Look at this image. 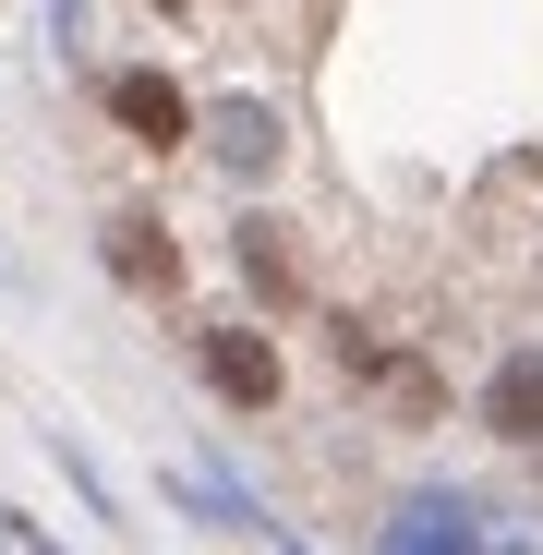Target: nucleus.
I'll use <instances>...</instances> for the list:
<instances>
[{"label": "nucleus", "mask_w": 543, "mask_h": 555, "mask_svg": "<svg viewBox=\"0 0 543 555\" xmlns=\"http://www.w3.org/2000/svg\"><path fill=\"white\" fill-rule=\"evenodd\" d=\"M194 375L218 387V411H279L290 399V362L266 326H194Z\"/></svg>", "instance_id": "obj_2"}, {"label": "nucleus", "mask_w": 543, "mask_h": 555, "mask_svg": "<svg viewBox=\"0 0 543 555\" xmlns=\"http://www.w3.org/2000/svg\"><path fill=\"white\" fill-rule=\"evenodd\" d=\"M49 459H61V483H73L85 507H98V519H121V495H109V472H98V459H85L73 435H49Z\"/></svg>", "instance_id": "obj_8"}, {"label": "nucleus", "mask_w": 543, "mask_h": 555, "mask_svg": "<svg viewBox=\"0 0 543 555\" xmlns=\"http://www.w3.org/2000/svg\"><path fill=\"white\" fill-rule=\"evenodd\" d=\"M483 435L495 447H543V350H507L483 375Z\"/></svg>", "instance_id": "obj_7"}, {"label": "nucleus", "mask_w": 543, "mask_h": 555, "mask_svg": "<svg viewBox=\"0 0 543 555\" xmlns=\"http://www.w3.org/2000/svg\"><path fill=\"white\" fill-rule=\"evenodd\" d=\"M194 145L242 181V194H266V181L290 169V121L266 109V98H206V133H194Z\"/></svg>", "instance_id": "obj_4"}, {"label": "nucleus", "mask_w": 543, "mask_h": 555, "mask_svg": "<svg viewBox=\"0 0 543 555\" xmlns=\"http://www.w3.org/2000/svg\"><path fill=\"white\" fill-rule=\"evenodd\" d=\"M98 254H109L121 291H145V302H169V291H181V242H169V218H157V206H109Z\"/></svg>", "instance_id": "obj_5"}, {"label": "nucleus", "mask_w": 543, "mask_h": 555, "mask_svg": "<svg viewBox=\"0 0 543 555\" xmlns=\"http://www.w3.org/2000/svg\"><path fill=\"white\" fill-rule=\"evenodd\" d=\"M230 266H242V291H254L266 314L314 302V278H302V254H290V230H279V218H242V230H230Z\"/></svg>", "instance_id": "obj_6"}, {"label": "nucleus", "mask_w": 543, "mask_h": 555, "mask_svg": "<svg viewBox=\"0 0 543 555\" xmlns=\"http://www.w3.org/2000/svg\"><path fill=\"white\" fill-rule=\"evenodd\" d=\"M145 13H169V25H181V13H194V0H145Z\"/></svg>", "instance_id": "obj_10"}, {"label": "nucleus", "mask_w": 543, "mask_h": 555, "mask_svg": "<svg viewBox=\"0 0 543 555\" xmlns=\"http://www.w3.org/2000/svg\"><path fill=\"white\" fill-rule=\"evenodd\" d=\"M98 98H109V121H121V133H133L145 157H181V145H194V133H206V109H194V98H181V85H169L157 61H121V73L98 85Z\"/></svg>", "instance_id": "obj_3"}, {"label": "nucleus", "mask_w": 543, "mask_h": 555, "mask_svg": "<svg viewBox=\"0 0 543 555\" xmlns=\"http://www.w3.org/2000/svg\"><path fill=\"white\" fill-rule=\"evenodd\" d=\"M279 555H314V543H290V531H279Z\"/></svg>", "instance_id": "obj_11"}, {"label": "nucleus", "mask_w": 543, "mask_h": 555, "mask_svg": "<svg viewBox=\"0 0 543 555\" xmlns=\"http://www.w3.org/2000/svg\"><path fill=\"white\" fill-rule=\"evenodd\" d=\"M13 543H25V555H61V543H49V531H37V519H13Z\"/></svg>", "instance_id": "obj_9"}, {"label": "nucleus", "mask_w": 543, "mask_h": 555, "mask_svg": "<svg viewBox=\"0 0 543 555\" xmlns=\"http://www.w3.org/2000/svg\"><path fill=\"white\" fill-rule=\"evenodd\" d=\"M495 543L507 531H483V495H460V483H411L375 519V555H495Z\"/></svg>", "instance_id": "obj_1"}, {"label": "nucleus", "mask_w": 543, "mask_h": 555, "mask_svg": "<svg viewBox=\"0 0 543 555\" xmlns=\"http://www.w3.org/2000/svg\"><path fill=\"white\" fill-rule=\"evenodd\" d=\"M495 555H531V543H495Z\"/></svg>", "instance_id": "obj_12"}]
</instances>
